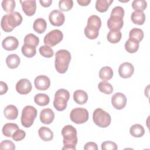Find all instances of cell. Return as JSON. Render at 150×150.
<instances>
[{"label": "cell", "instance_id": "ffe728a7", "mask_svg": "<svg viewBox=\"0 0 150 150\" xmlns=\"http://www.w3.org/2000/svg\"><path fill=\"white\" fill-rule=\"evenodd\" d=\"M38 134L39 137L44 141H50L53 138V133L48 127H40L38 130Z\"/></svg>", "mask_w": 150, "mask_h": 150}, {"label": "cell", "instance_id": "e0dca14e", "mask_svg": "<svg viewBox=\"0 0 150 150\" xmlns=\"http://www.w3.org/2000/svg\"><path fill=\"white\" fill-rule=\"evenodd\" d=\"M54 118V113L50 108H45L40 112V120L45 124H51Z\"/></svg>", "mask_w": 150, "mask_h": 150}, {"label": "cell", "instance_id": "d6a6232c", "mask_svg": "<svg viewBox=\"0 0 150 150\" xmlns=\"http://www.w3.org/2000/svg\"><path fill=\"white\" fill-rule=\"evenodd\" d=\"M122 33L120 31H112L110 30L107 34V38L111 43H117L121 39Z\"/></svg>", "mask_w": 150, "mask_h": 150}, {"label": "cell", "instance_id": "f1b7e54d", "mask_svg": "<svg viewBox=\"0 0 150 150\" xmlns=\"http://www.w3.org/2000/svg\"><path fill=\"white\" fill-rule=\"evenodd\" d=\"M87 26L90 28L99 30L101 26V21L100 18L95 15L90 16L88 19Z\"/></svg>", "mask_w": 150, "mask_h": 150}, {"label": "cell", "instance_id": "7c38bea8", "mask_svg": "<svg viewBox=\"0 0 150 150\" xmlns=\"http://www.w3.org/2000/svg\"><path fill=\"white\" fill-rule=\"evenodd\" d=\"M16 91L20 94H27L32 90L31 82L27 79H22L19 80L15 86Z\"/></svg>", "mask_w": 150, "mask_h": 150}, {"label": "cell", "instance_id": "2e32d148", "mask_svg": "<svg viewBox=\"0 0 150 150\" xmlns=\"http://www.w3.org/2000/svg\"><path fill=\"white\" fill-rule=\"evenodd\" d=\"M18 46V40L14 36H7L2 42L3 48L8 51H12L16 49Z\"/></svg>", "mask_w": 150, "mask_h": 150}, {"label": "cell", "instance_id": "ac0fdd59", "mask_svg": "<svg viewBox=\"0 0 150 150\" xmlns=\"http://www.w3.org/2000/svg\"><path fill=\"white\" fill-rule=\"evenodd\" d=\"M4 114L6 118L8 120H13L18 117V110L15 105H8L5 108Z\"/></svg>", "mask_w": 150, "mask_h": 150}, {"label": "cell", "instance_id": "4316f807", "mask_svg": "<svg viewBox=\"0 0 150 150\" xmlns=\"http://www.w3.org/2000/svg\"><path fill=\"white\" fill-rule=\"evenodd\" d=\"M113 2V0H97L96 2V9L100 12H105Z\"/></svg>", "mask_w": 150, "mask_h": 150}, {"label": "cell", "instance_id": "4fadbf2b", "mask_svg": "<svg viewBox=\"0 0 150 150\" xmlns=\"http://www.w3.org/2000/svg\"><path fill=\"white\" fill-rule=\"evenodd\" d=\"M134 72V66L129 62H124L121 64L118 68V73L121 77L128 79L131 77Z\"/></svg>", "mask_w": 150, "mask_h": 150}, {"label": "cell", "instance_id": "bcb514c9", "mask_svg": "<svg viewBox=\"0 0 150 150\" xmlns=\"http://www.w3.org/2000/svg\"><path fill=\"white\" fill-rule=\"evenodd\" d=\"M39 2L40 3L41 5L43 7H49L51 5L52 3V0H40Z\"/></svg>", "mask_w": 150, "mask_h": 150}, {"label": "cell", "instance_id": "7402d4cb", "mask_svg": "<svg viewBox=\"0 0 150 150\" xmlns=\"http://www.w3.org/2000/svg\"><path fill=\"white\" fill-rule=\"evenodd\" d=\"M131 19L134 24L142 25L145 21V15L142 11H134L131 15Z\"/></svg>", "mask_w": 150, "mask_h": 150}, {"label": "cell", "instance_id": "484cf974", "mask_svg": "<svg viewBox=\"0 0 150 150\" xmlns=\"http://www.w3.org/2000/svg\"><path fill=\"white\" fill-rule=\"evenodd\" d=\"M113 76L112 69L109 66L103 67L99 71V77L103 81L110 80Z\"/></svg>", "mask_w": 150, "mask_h": 150}, {"label": "cell", "instance_id": "8fae6325", "mask_svg": "<svg viewBox=\"0 0 150 150\" xmlns=\"http://www.w3.org/2000/svg\"><path fill=\"white\" fill-rule=\"evenodd\" d=\"M126 96L121 93H115L111 97V104L117 110L123 109L127 104Z\"/></svg>", "mask_w": 150, "mask_h": 150}, {"label": "cell", "instance_id": "8992f818", "mask_svg": "<svg viewBox=\"0 0 150 150\" xmlns=\"http://www.w3.org/2000/svg\"><path fill=\"white\" fill-rule=\"evenodd\" d=\"M37 116V110L32 105L25 106L22 111L21 124L25 128L31 127Z\"/></svg>", "mask_w": 150, "mask_h": 150}, {"label": "cell", "instance_id": "e575fe53", "mask_svg": "<svg viewBox=\"0 0 150 150\" xmlns=\"http://www.w3.org/2000/svg\"><path fill=\"white\" fill-rule=\"evenodd\" d=\"M22 53L26 57H32L36 53V47L31 46H28L26 45H23L21 49Z\"/></svg>", "mask_w": 150, "mask_h": 150}, {"label": "cell", "instance_id": "7bdbcfd3", "mask_svg": "<svg viewBox=\"0 0 150 150\" xmlns=\"http://www.w3.org/2000/svg\"><path fill=\"white\" fill-rule=\"evenodd\" d=\"M26 136L25 132L21 129H17L12 135V138L15 141H20L25 138Z\"/></svg>", "mask_w": 150, "mask_h": 150}, {"label": "cell", "instance_id": "d590c367", "mask_svg": "<svg viewBox=\"0 0 150 150\" xmlns=\"http://www.w3.org/2000/svg\"><path fill=\"white\" fill-rule=\"evenodd\" d=\"M2 7L4 11L11 13L15 8V1L13 0H4L2 2Z\"/></svg>", "mask_w": 150, "mask_h": 150}, {"label": "cell", "instance_id": "6da1fadb", "mask_svg": "<svg viewBox=\"0 0 150 150\" xmlns=\"http://www.w3.org/2000/svg\"><path fill=\"white\" fill-rule=\"evenodd\" d=\"M62 135L63 137V150H76L77 143V130L71 125L64 126L62 130Z\"/></svg>", "mask_w": 150, "mask_h": 150}, {"label": "cell", "instance_id": "9a60e30c", "mask_svg": "<svg viewBox=\"0 0 150 150\" xmlns=\"http://www.w3.org/2000/svg\"><path fill=\"white\" fill-rule=\"evenodd\" d=\"M22 10L25 14L28 16H33L36 9V1H20Z\"/></svg>", "mask_w": 150, "mask_h": 150}, {"label": "cell", "instance_id": "8d00e7d4", "mask_svg": "<svg viewBox=\"0 0 150 150\" xmlns=\"http://www.w3.org/2000/svg\"><path fill=\"white\" fill-rule=\"evenodd\" d=\"M132 7L135 11L143 12L147 7V2L144 0H134L132 3Z\"/></svg>", "mask_w": 150, "mask_h": 150}, {"label": "cell", "instance_id": "74e56055", "mask_svg": "<svg viewBox=\"0 0 150 150\" xmlns=\"http://www.w3.org/2000/svg\"><path fill=\"white\" fill-rule=\"evenodd\" d=\"M84 34L87 38L90 39H95L98 36L99 30L86 26L84 29Z\"/></svg>", "mask_w": 150, "mask_h": 150}, {"label": "cell", "instance_id": "5b68a950", "mask_svg": "<svg viewBox=\"0 0 150 150\" xmlns=\"http://www.w3.org/2000/svg\"><path fill=\"white\" fill-rule=\"evenodd\" d=\"M93 120L96 125L101 128H106L110 125L111 118L110 115L101 108L96 109L93 114Z\"/></svg>", "mask_w": 150, "mask_h": 150}, {"label": "cell", "instance_id": "60d3db41", "mask_svg": "<svg viewBox=\"0 0 150 150\" xmlns=\"http://www.w3.org/2000/svg\"><path fill=\"white\" fill-rule=\"evenodd\" d=\"M0 149L1 150H14L15 149V145L12 141L6 139L1 142Z\"/></svg>", "mask_w": 150, "mask_h": 150}, {"label": "cell", "instance_id": "ee69618b", "mask_svg": "<svg viewBox=\"0 0 150 150\" xmlns=\"http://www.w3.org/2000/svg\"><path fill=\"white\" fill-rule=\"evenodd\" d=\"M84 149H85V150H90V149L97 150L98 146H97V145L95 142H88L85 144V145L84 146Z\"/></svg>", "mask_w": 150, "mask_h": 150}, {"label": "cell", "instance_id": "44dd1931", "mask_svg": "<svg viewBox=\"0 0 150 150\" xmlns=\"http://www.w3.org/2000/svg\"><path fill=\"white\" fill-rule=\"evenodd\" d=\"M21 63L20 57L16 54H11L6 58V63L7 66L11 69H16L18 67Z\"/></svg>", "mask_w": 150, "mask_h": 150}, {"label": "cell", "instance_id": "f6af8a7d", "mask_svg": "<svg viewBox=\"0 0 150 150\" xmlns=\"http://www.w3.org/2000/svg\"><path fill=\"white\" fill-rule=\"evenodd\" d=\"M0 88H1V94H0L3 95V94H5L8 90V86H7L6 83L2 81H0Z\"/></svg>", "mask_w": 150, "mask_h": 150}, {"label": "cell", "instance_id": "d6986e66", "mask_svg": "<svg viewBox=\"0 0 150 150\" xmlns=\"http://www.w3.org/2000/svg\"><path fill=\"white\" fill-rule=\"evenodd\" d=\"M74 101L78 104L83 105L88 100V95L86 91L82 90H76L73 93Z\"/></svg>", "mask_w": 150, "mask_h": 150}, {"label": "cell", "instance_id": "52a82bcc", "mask_svg": "<svg viewBox=\"0 0 150 150\" xmlns=\"http://www.w3.org/2000/svg\"><path fill=\"white\" fill-rule=\"evenodd\" d=\"M70 118L71 121L75 124H83L87 122L88 119V112L84 108H75L71 111Z\"/></svg>", "mask_w": 150, "mask_h": 150}, {"label": "cell", "instance_id": "f35d334b", "mask_svg": "<svg viewBox=\"0 0 150 150\" xmlns=\"http://www.w3.org/2000/svg\"><path fill=\"white\" fill-rule=\"evenodd\" d=\"M39 50L40 54L45 57L50 58V57H52L54 54L53 50L50 46H48L46 45H43L40 46Z\"/></svg>", "mask_w": 150, "mask_h": 150}, {"label": "cell", "instance_id": "7a4b0ae2", "mask_svg": "<svg viewBox=\"0 0 150 150\" xmlns=\"http://www.w3.org/2000/svg\"><path fill=\"white\" fill-rule=\"evenodd\" d=\"M22 20V16L19 12L14 11L4 15L1 19V28L6 32H10L15 27L20 25Z\"/></svg>", "mask_w": 150, "mask_h": 150}, {"label": "cell", "instance_id": "83f0119b", "mask_svg": "<svg viewBox=\"0 0 150 150\" xmlns=\"http://www.w3.org/2000/svg\"><path fill=\"white\" fill-rule=\"evenodd\" d=\"M139 46V42L128 39L124 45L125 49L129 53H134L137 52Z\"/></svg>", "mask_w": 150, "mask_h": 150}, {"label": "cell", "instance_id": "ba28073f", "mask_svg": "<svg viewBox=\"0 0 150 150\" xmlns=\"http://www.w3.org/2000/svg\"><path fill=\"white\" fill-rule=\"evenodd\" d=\"M63 38V33L59 29H54L45 35L43 39V42L45 45L53 47L59 43Z\"/></svg>", "mask_w": 150, "mask_h": 150}, {"label": "cell", "instance_id": "b9f144b4", "mask_svg": "<svg viewBox=\"0 0 150 150\" xmlns=\"http://www.w3.org/2000/svg\"><path fill=\"white\" fill-rule=\"evenodd\" d=\"M117 144L112 141H107L101 144L102 150H117Z\"/></svg>", "mask_w": 150, "mask_h": 150}, {"label": "cell", "instance_id": "30bf717a", "mask_svg": "<svg viewBox=\"0 0 150 150\" xmlns=\"http://www.w3.org/2000/svg\"><path fill=\"white\" fill-rule=\"evenodd\" d=\"M49 19L50 23L55 26H62L65 20L64 13L59 10L52 11L49 15Z\"/></svg>", "mask_w": 150, "mask_h": 150}, {"label": "cell", "instance_id": "277c9868", "mask_svg": "<svg viewBox=\"0 0 150 150\" xmlns=\"http://www.w3.org/2000/svg\"><path fill=\"white\" fill-rule=\"evenodd\" d=\"M70 98L69 91L66 89L58 90L55 94L53 101V105L55 109L59 111L64 110L67 107V101Z\"/></svg>", "mask_w": 150, "mask_h": 150}, {"label": "cell", "instance_id": "d4e9b609", "mask_svg": "<svg viewBox=\"0 0 150 150\" xmlns=\"http://www.w3.org/2000/svg\"><path fill=\"white\" fill-rule=\"evenodd\" d=\"M129 133L134 137L140 138L144 135L145 129L142 125L139 124H136L130 127Z\"/></svg>", "mask_w": 150, "mask_h": 150}, {"label": "cell", "instance_id": "f546056e", "mask_svg": "<svg viewBox=\"0 0 150 150\" xmlns=\"http://www.w3.org/2000/svg\"><path fill=\"white\" fill-rule=\"evenodd\" d=\"M144 38V32L142 29L139 28H132L129 33V39L137 41L138 42H141Z\"/></svg>", "mask_w": 150, "mask_h": 150}, {"label": "cell", "instance_id": "3957f363", "mask_svg": "<svg viewBox=\"0 0 150 150\" xmlns=\"http://www.w3.org/2000/svg\"><path fill=\"white\" fill-rule=\"evenodd\" d=\"M70 60L71 54L68 50L61 49L56 52L54 66L57 71L61 74L66 73L68 69Z\"/></svg>", "mask_w": 150, "mask_h": 150}, {"label": "cell", "instance_id": "7dc6e473", "mask_svg": "<svg viewBox=\"0 0 150 150\" xmlns=\"http://www.w3.org/2000/svg\"><path fill=\"white\" fill-rule=\"evenodd\" d=\"M77 3L81 6H87L91 2L90 0H77Z\"/></svg>", "mask_w": 150, "mask_h": 150}, {"label": "cell", "instance_id": "603a6c76", "mask_svg": "<svg viewBox=\"0 0 150 150\" xmlns=\"http://www.w3.org/2000/svg\"><path fill=\"white\" fill-rule=\"evenodd\" d=\"M33 28L35 32L41 34L45 32L47 28V23L43 18H39L34 21Z\"/></svg>", "mask_w": 150, "mask_h": 150}, {"label": "cell", "instance_id": "9c48e42d", "mask_svg": "<svg viewBox=\"0 0 150 150\" xmlns=\"http://www.w3.org/2000/svg\"><path fill=\"white\" fill-rule=\"evenodd\" d=\"M123 25V17L121 16L111 15L107 21V26L112 31H120Z\"/></svg>", "mask_w": 150, "mask_h": 150}, {"label": "cell", "instance_id": "836d02e7", "mask_svg": "<svg viewBox=\"0 0 150 150\" xmlns=\"http://www.w3.org/2000/svg\"><path fill=\"white\" fill-rule=\"evenodd\" d=\"M98 88L101 92L105 94H110L113 91V87L112 85L110 83L105 81L100 82L98 85Z\"/></svg>", "mask_w": 150, "mask_h": 150}, {"label": "cell", "instance_id": "cb8c5ba5", "mask_svg": "<svg viewBox=\"0 0 150 150\" xmlns=\"http://www.w3.org/2000/svg\"><path fill=\"white\" fill-rule=\"evenodd\" d=\"M19 129L18 125L15 123H6L2 128V133L6 137H12L13 134Z\"/></svg>", "mask_w": 150, "mask_h": 150}, {"label": "cell", "instance_id": "1f68e13d", "mask_svg": "<svg viewBox=\"0 0 150 150\" xmlns=\"http://www.w3.org/2000/svg\"><path fill=\"white\" fill-rule=\"evenodd\" d=\"M39 43V39L34 34L29 33L24 38V45L36 47Z\"/></svg>", "mask_w": 150, "mask_h": 150}, {"label": "cell", "instance_id": "4dcf8cb0", "mask_svg": "<svg viewBox=\"0 0 150 150\" xmlns=\"http://www.w3.org/2000/svg\"><path fill=\"white\" fill-rule=\"evenodd\" d=\"M34 101L36 104L40 106H45L49 104L50 98L46 94L39 93L35 96Z\"/></svg>", "mask_w": 150, "mask_h": 150}, {"label": "cell", "instance_id": "ab89813d", "mask_svg": "<svg viewBox=\"0 0 150 150\" xmlns=\"http://www.w3.org/2000/svg\"><path fill=\"white\" fill-rule=\"evenodd\" d=\"M73 6L72 0H60L59 2V7L62 11H69Z\"/></svg>", "mask_w": 150, "mask_h": 150}, {"label": "cell", "instance_id": "5bb4252c", "mask_svg": "<svg viewBox=\"0 0 150 150\" xmlns=\"http://www.w3.org/2000/svg\"><path fill=\"white\" fill-rule=\"evenodd\" d=\"M35 86L39 90H46L50 86V79L44 75L37 76L34 81Z\"/></svg>", "mask_w": 150, "mask_h": 150}]
</instances>
